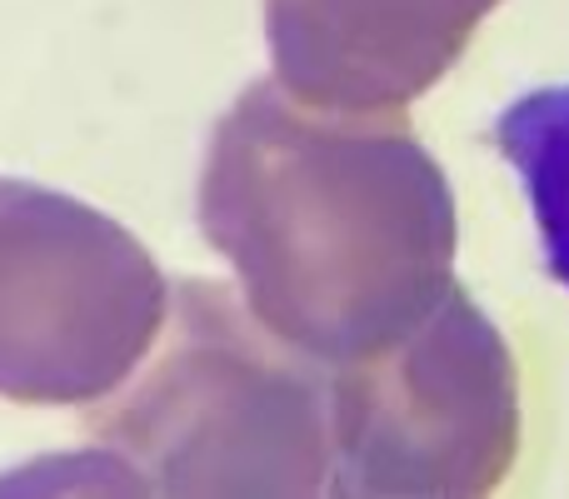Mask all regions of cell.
Listing matches in <instances>:
<instances>
[{"label":"cell","instance_id":"obj_1","mask_svg":"<svg viewBox=\"0 0 569 499\" xmlns=\"http://www.w3.org/2000/svg\"><path fill=\"white\" fill-rule=\"evenodd\" d=\"M495 146L520 176L545 265L569 290V80L515 96L495 116Z\"/></svg>","mask_w":569,"mask_h":499}]
</instances>
